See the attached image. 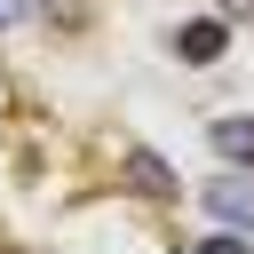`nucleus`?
<instances>
[{
  "instance_id": "2",
  "label": "nucleus",
  "mask_w": 254,
  "mask_h": 254,
  "mask_svg": "<svg viewBox=\"0 0 254 254\" xmlns=\"http://www.w3.org/2000/svg\"><path fill=\"white\" fill-rule=\"evenodd\" d=\"M222 40H230V24H222V16H198V24H183V32H175V56H183V64H214V56H222Z\"/></svg>"
},
{
  "instance_id": "6",
  "label": "nucleus",
  "mask_w": 254,
  "mask_h": 254,
  "mask_svg": "<svg viewBox=\"0 0 254 254\" xmlns=\"http://www.w3.org/2000/svg\"><path fill=\"white\" fill-rule=\"evenodd\" d=\"M222 24H254V0H222Z\"/></svg>"
},
{
  "instance_id": "3",
  "label": "nucleus",
  "mask_w": 254,
  "mask_h": 254,
  "mask_svg": "<svg viewBox=\"0 0 254 254\" xmlns=\"http://www.w3.org/2000/svg\"><path fill=\"white\" fill-rule=\"evenodd\" d=\"M206 135H214V151H222L230 167H254V119H246V111H230V119H214Z\"/></svg>"
},
{
  "instance_id": "5",
  "label": "nucleus",
  "mask_w": 254,
  "mask_h": 254,
  "mask_svg": "<svg viewBox=\"0 0 254 254\" xmlns=\"http://www.w3.org/2000/svg\"><path fill=\"white\" fill-rule=\"evenodd\" d=\"M190 254H254V246H246V238H238V230H222V238H198V246H190Z\"/></svg>"
},
{
  "instance_id": "1",
  "label": "nucleus",
  "mask_w": 254,
  "mask_h": 254,
  "mask_svg": "<svg viewBox=\"0 0 254 254\" xmlns=\"http://www.w3.org/2000/svg\"><path fill=\"white\" fill-rule=\"evenodd\" d=\"M198 198H206V214H214L222 230L254 238V183H246V175H214V183H206Z\"/></svg>"
},
{
  "instance_id": "4",
  "label": "nucleus",
  "mask_w": 254,
  "mask_h": 254,
  "mask_svg": "<svg viewBox=\"0 0 254 254\" xmlns=\"http://www.w3.org/2000/svg\"><path fill=\"white\" fill-rule=\"evenodd\" d=\"M127 175L143 183V198H175V175H167V159H159V151H143V143H135V151H127Z\"/></svg>"
}]
</instances>
